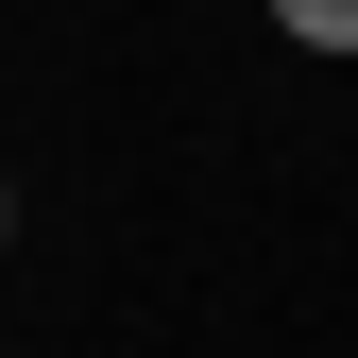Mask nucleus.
I'll use <instances>...</instances> for the list:
<instances>
[{"label":"nucleus","mask_w":358,"mask_h":358,"mask_svg":"<svg viewBox=\"0 0 358 358\" xmlns=\"http://www.w3.org/2000/svg\"><path fill=\"white\" fill-rule=\"evenodd\" d=\"M273 34L290 52H358V0H273Z\"/></svg>","instance_id":"f257e3e1"},{"label":"nucleus","mask_w":358,"mask_h":358,"mask_svg":"<svg viewBox=\"0 0 358 358\" xmlns=\"http://www.w3.org/2000/svg\"><path fill=\"white\" fill-rule=\"evenodd\" d=\"M0 239H17V188H0Z\"/></svg>","instance_id":"f03ea898"}]
</instances>
